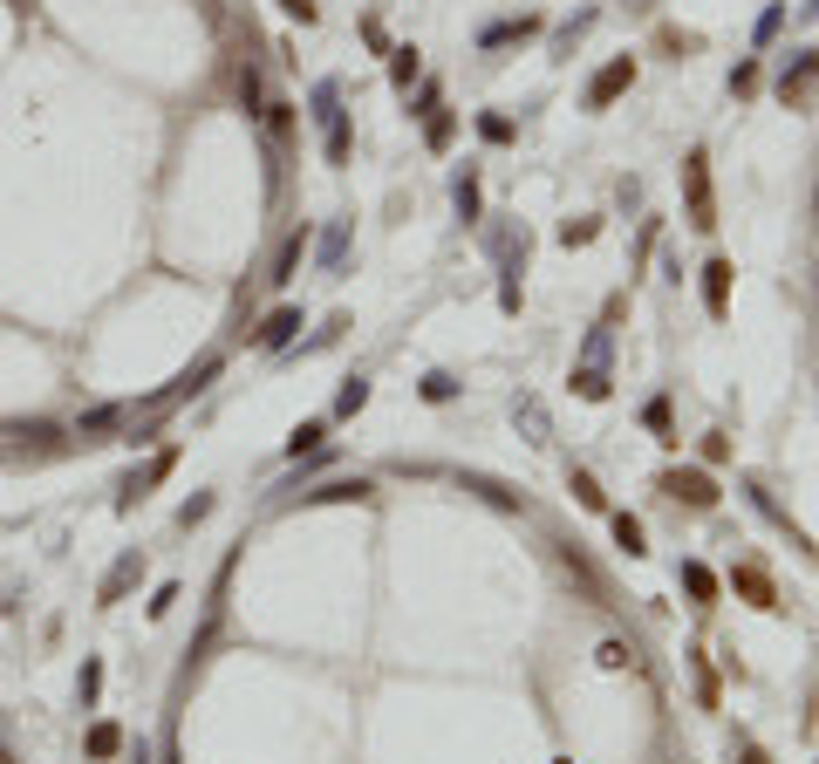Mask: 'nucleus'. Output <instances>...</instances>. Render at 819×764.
Masks as SVG:
<instances>
[{
    "label": "nucleus",
    "mask_w": 819,
    "mask_h": 764,
    "mask_svg": "<svg viewBox=\"0 0 819 764\" xmlns=\"http://www.w3.org/2000/svg\"><path fill=\"white\" fill-rule=\"evenodd\" d=\"M308 116H314V130H321V157H328V164H349L355 144H349V110H342V82H335V76L314 82Z\"/></svg>",
    "instance_id": "f257e3e1"
},
{
    "label": "nucleus",
    "mask_w": 819,
    "mask_h": 764,
    "mask_svg": "<svg viewBox=\"0 0 819 764\" xmlns=\"http://www.w3.org/2000/svg\"><path fill=\"white\" fill-rule=\"evenodd\" d=\"M608 362H615V335H608V328H587L581 362H574V396H581V403H608V389H615Z\"/></svg>",
    "instance_id": "f03ea898"
},
{
    "label": "nucleus",
    "mask_w": 819,
    "mask_h": 764,
    "mask_svg": "<svg viewBox=\"0 0 819 764\" xmlns=\"http://www.w3.org/2000/svg\"><path fill=\"white\" fill-rule=\"evenodd\" d=\"M656 492H669L676 498V505H690V512H710V505H717V478H710V471H703V464H669L663 478H656Z\"/></svg>",
    "instance_id": "7ed1b4c3"
},
{
    "label": "nucleus",
    "mask_w": 819,
    "mask_h": 764,
    "mask_svg": "<svg viewBox=\"0 0 819 764\" xmlns=\"http://www.w3.org/2000/svg\"><path fill=\"white\" fill-rule=\"evenodd\" d=\"M683 198H690V226L697 232L717 226V191H710V151L703 144L683 157Z\"/></svg>",
    "instance_id": "20e7f679"
},
{
    "label": "nucleus",
    "mask_w": 819,
    "mask_h": 764,
    "mask_svg": "<svg viewBox=\"0 0 819 764\" xmlns=\"http://www.w3.org/2000/svg\"><path fill=\"white\" fill-rule=\"evenodd\" d=\"M171 471H178V444H164V451H151V458H144V464H137V471H130V478L117 485V512H130V505H144V498H151L157 485L171 478Z\"/></svg>",
    "instance_id": "39448f33"
},
{
    "label": "nucleus",
    "mask_w": 819,
    "mask_h": 764,
    "mask_svg": "<svg viewBox=\"0 0 819 764\" xmlns=\"http://www.w3.org/2000/svg\"><path fill=\"white\" fill-rule=\"evenodd\" d=\"M219 369H226V355L212 348V355H198V362H192V369H185L178 382H171V389H157V396H144L137 410H144V417H157V410H171V403H185V396H198V389H205V382L219 376Z\"/></svg>",
    "instance_id": "423d86ee"
},
{
    "label": "nucleus",
    "mask_w": 819,
    "mask_h": 764,
    "mask_svg": "<svg viewBox=\"0 0 819 764\" xmlns=\"http://www.w3.org/2000/svg\"><path fill=\"white\" fill-rule=\"evenodd\" d=\"M560 567H567V580L581 587L594 608H615V587H608V573H601V567H594V560L581 553V539H560Z\"/></svg>",
    "instance_id": "0eeeda50"
},
{
    "label": "nucleus",
    "mask_w": 819,
    "mask_h": 764,
    "mask_svg": "<svg viewBox=\"0 0 819 764\" xmlns=\"http://www.w3.org/2000/svg\"><path fill=\"white\" fill-rule=\"evenodd\" d=\"M130 417H137V403H96V410H82V417L69 423V437H82V444H110L117 430H130Z\"/></svg>",
    "instance_id": "6e6552de"
},
{
    "label": "nucleus",
    "mask_w": 819,
    "mask_h": 764,
    "mask_svg": "<svg viewBox=\"0 0 819 764\" xmlns=\"http://www.w3.org/2000/svg\"><path fill=\"white\" fill-rule=\"evenodd\" d=\"M813 89H819V48H799V55L785 62V76H779V103L785 110H799Z\"/></svg>",
    "instance_id": "1a4fd4ad"
},
{
    "label": "nucleus",
    "mask_w": 819,
    "mask_h": 764,
    "mask_svg": "<svg viewBox=\"0 0 819 764\" xmlns=\"http://www.w3.org/2000/svg\"><path fill=\"white\" fill-rule=\"evenodd\" d=\"M731 594H738V601H751L758 614H779V608H785L779 587H772V573L751 567V560H744V567H731Z\"/></svg>",
    "instance_id": "9d476101"
},
{
    "label": "nucleus",
    "mask_w": 819,
    "mask_h": 764,
    "mask_svg": "<svg viewBox=\"0 0 819 764\" xmlns=\"http://www.w3.org/2000/svg\"><path fill=\"white\" fill-rule=\"evenodd\" d=\"M628 89H635V55H615L601 76L587 82V110H608L615 96H628Z\"/></svg>",
    "instance_id": "9b49d317"
},
{
    "label": "nucleus",
    "mask_w": 819,
    "mask_h": 764,
    "mask_svg": "<svg viewBox=\"0 0 819 764\" xmlns=\"http://www.w3.org/2000/svg\"><path fill=\"white\" fill-rule=\"evenodd\" d=\"M260 123H267V151H273V171H280V157L294 151V123H301V110L273 96V103H260Z\"/></svg>",
    "instance_id": "f8f14e48"
},
{
    "label": "nucleus",
    "mask_w": 819,
    "mask_h": 764,
    "mask_svg": "<svg viewBox=\"0 0 819 764\" xmlns=\"http://www.w3.org/2000/svg\"><path fill=\"white\" fill-rule=\"evenodd\" d=\"M137 580H144V553L130 546V553H123L117 567L103 573V587H96V608H117V601H123V594H130V587H137Z\"/></svg>",
    "instance_id": "ddd939ff"
},
{
    "label": "nucleus",
    "mask_w": 819,
    "mask_h": 764,
    "mask_svg": "<svg viewBox=\"0 0 819 764\" xmlns=\"http://www.w3.org/2000/svg\"><path fill=\"white\" fill-rule=\"evenodd\" d=\"M744 492H751V505H758V512H765V519H772V526H779V533L792 539V546H799L806 560H819V546H813V539H806V533H799V526H792V512H779V505H772V492H765L758 478H744Z\"/></svg>",
    "instance_id": "4468645a"
},
{
    "label": "nucleus",
    "mask_w": 819,
    "mask_h": 764,
    "mask_svg": "<svg viewBox=\"0 0 819 764\" xmlns=\"http://www.w3.org/2000/svg\"><path fill=\"white\" fill-rule=\"evenodd\" d=\"M731 260H724V253H717V260H703V307H710V314H717V321H724V314H731Z\"/></svg>",
    "instance_id": "2eb2a0df"
},
{
    "label": "nucleus",
    "mask_w": 819,
    "mask_h": 764,
    "mask_svg": "<svg viewBox=\"0 0 819 764\" xmlns=\"http://www.w3.org/2000/svg\"><path fill=\"white\" fill-rule=\"evenodd\" d=\"M294 335H301V307H273L267 321L253 328V348H287Z\"/></svg>",
    "instance_id": "dca6fc26"
},
{
    "label": "nucleus",
    "mask_w": 819,
    "mask_h": 764,
    "mask_svg": "<svg viewBox=\"0 0 819 764\" xmlns=\"http://www.w3.org/2000/svg\"><path fill=\"white\" fill-rule=\"evenodd\" d=\"M512 423L526 430V444H553V423H546L540 396H512Z\"/></svg>",
    "instance_id": "f3484780"
},
{
    "label": "nucleus",
    "mask_w": 819,
    "mask_h": 764,
    "mask_svg": "<svg viewBox=\"0 0 819 764\" xmlns=\"http://www.w3.org/2000/svg\"><path fill=\"white\" fill-rule=\"evenodd\" d=\"M683 594L697 601V608H717V594H724V580L703 567V560H683Z\"/></svg>",
    "instance_id": "a211bd4d"
},
{
    "label": "nucleus",
    "mask_w": 819,
    "mask_h": 764,
    "mask_svg": "<svg viewBox=\"0 0 819 764\" xmlns=\"http://www.w3.org/2000/svg\"><path fill=\"white\" fill-rule=\"evenodd\" d=\"M321 444H328V417H308V423L287 430V458H314Z\"/></svg>",
    "instance_id": "6ab92c4d"
},
{
    "label": "nucleus",
    "mask_w": 819,
    "mask_h": 764,
    "mask_svg": "<svg viewBox=\"0 0 819 764\" xmlns=\"http://www.w3.org/2000/svg\"><path fill=\"white\" fill-rule=\"evenodd\" d=\"M301 260H308V232H287V246H280V260H273V287H287L294 273H301Z\"/></svg>",
    "instance_id": "aec40b11"
},
{
    "label": "nucleus",
    "mask_w": 819,
    "mask_h": 764,
    "mask_svg": "<svg viewBox=\"0 0 819 764\" xmlns=\"http://www.w3.org/2000/svg\"><path fill=\"white\" fill-rule=\"evenodd\" d=\"M465 492L492 498L499 512H526V492H512V485H499V478H478V471H471V478H465Z\"/></svg>",
    "instance_id": "412c9836"
},
{
    "label": "nucleus",
    "mask_w": 819,
    "mask_h": 764,
    "mask_svg": "<svg viewBox=\"0 0 819 764\" xmlns=\"http://www.w3.org/2000/svg\"><path fill=\"white\" fill-rule=\"evenodd\" d=\"M519 273H526V232H519V246L506 253V280H499V307L519 314Z\"/></svg>",
    "instance_id": "4be33fe9"
},
{
    "label": "nucleus",
    "mask_w": 819,
    "mask_h": 764,
    "mask_svg": "<svg viewBox=\"0 0 819 764\" xmlns=\"http://www.w3.org/2000/svg\"><path fill=\"white\" fill-rule=\"evenodd\" d=\"M314 253H321V273H342V260H349V219L321 232V246H314Z\"/></svg>",
    "instance_id": "5701e85b"
},
{
    "label": "nucleus",
    "mask_w": 819,
    "mask_h": 764,
    "mask_svg": "<svg viewBox=\"0 0 819 764\" xmlns=\"http://www.w3.org/2000/svg\"><path fill=\"white\" fill-rule=\"evenodd\" d=\"M342 498H369V478H328L308 492V505H342Z\"/></svg>",
    "instance_id": "b1692460"
},
{
    "label": "nucleus",
    "mask_w": 819,
    "mask_h": 764,
    "mask_svg": "<svg viewBox=\"0 0 819 764\" xmlns=\"http://www.w3.org/2000/svg\"><path fill=\"white\" fill-rule=\"evenodd\" d=\"M451 137H458V116L437 103V110L424 116V144H430V151H451Z\"/></svg>",
    "instance_id": "393cba45"
},
{
    "label": "nucleus",
    "mask_w": 819,
    "mask_h": 764,
    "mask_svg": "<svg viewBox=\"0 0 819 764\" xmlns=\"http://www.w3.org/2000/svg\"><path fill=\"white\" fill-rule=\"evenodd\" d=\"M608 526H615V546H628V560H642V553H649V539H642V519H635V512H615Z\"/></svg>",
    "instance_id": "a878e982"
},
{
    "label": "nucleus",
    "mask_w": 819,
    "mask_h": 764,
    "mask_svg": "<svg viewBox=\"0 0 819 764\" xmlns=\"http://www.w3.org/2000/svg\"><path fill=\"white\" fill-rule=\"evenodd\" d=\"M526 35H540V21H533V14H519V21H499V28H485V48H506V41H526Z\"/></svg>",
    "instance_id": "bb28decb"
},
{
    "label": "nucleus",
    "mask_w": 819,
    "mask_h": 764,
    "mask_svg": "<svg viewBox=\"0 0 819 764\" xmlns=\"http://www.w3.org/2000/svg\"><path fill=\"white\" fill-rule=\"evenodd\" d=\"M390 82L410 96V82H424V62H417V48H390Z\"/></svg>",
    "instance_id": "cd10ccee"
},
{
    "label": "nucleus",
    "mask_w": 819,
    "mask_h": 764,
    "mask_svg": "<svg viewBox=\"0 0 819 764\" xmlns=\"http://www.w3.org/2000/svg\"><path fill=\"white\" fill-rule=\"evenodd\" d=\"M567 492L581 498L587 512H608V492H601V485H594V471H581V464H574V471H567Z\"/></svg>",
    "instance_id": "c85d7f7f"
},
{
    "label": "nucleus",
    "mask_w": 819,
    "mask_h": 764,
    "mask_svg": "<svg viewBox=\"0 0 819 764\" xmlns=\"http://www.w3.org/2000/svg\"><path fill=\"white\" fill-rule=\"evenodd\" d=\"M82 751H89V758H117V751H123V730L117 724H89Z\"/></svg>",
    "instance_id": "c756f323"
},
{
    "label": "nucleus",
    "mask_w": 819,
    "mask_h": 764,
    "mask_svg": "<svg viewBox=\"0 0 819 764\" xmlns=\"http://www.w3.org/2000/svg\"><path fill=\"white\" fill-rule=\"evenodd\" d=\"M642 423H649L663 444H683V437H676V423H669V396H649V403H642Z\"/></svg>",
    "instance_id": "7c9ffc66"
},
{
    "label": "nucleus",
    "mask_w": 819,
    "mask_h": 764,
    "mask_svg": "<svg viewBox=\"0 0 819 764\" xmlns=\"http://www.w3.org/2000/svg\"><path fill=\"white\" fill-rule=\"evenodd\" d=\"M690 669H697V703H703V710H717V703H724V689H717V669H710L697 649H690Z\"/></svg>",
    "instance_id": "2f4dec72"
},
{
    "label": "nucleus",
    "mask_w": 819,
    "mask_h": 764,
    "mask_svg": "<svg viewBox=\"0 0 819 764\" xmlns=\"http://www.w3.org/2000/svg\"><path fill=\"white\" fill-rule=\"evenodd\" d=\"M451 198H458V219H465V226H478V171H458Z\"/></svg>",
    "instance_id": "473e14b6"
},
{
    "label": "nucleus",
    "mask_w": 819,
    "mask_h": 764,
    "mask_svg": "<svg viewBox=\"0 0 819 764\" xmlns=\"http://www.w3.org/2000/svg\"><path fill=\"white\" fill-rule=\"evenodd\" d=\"M96 696H103V662L89 655V662H82V676H76V703H82V710H89Z\"/></svg>",
    "instance_id": "72a5a7b5"
},
{
    "label": "nucleus",
    "mask_w": 819,
    "mask_h": 764,
    "mask_svg": "<svg viewBox=\"0 0 819 764\" xmlns=\"http://www.w3.org/2000/svg\"><path fill=\"white\" fill-rule=\"evenodd\" d=\"M362 403H369V376H349L342 382V396H335V417H355Z\"/></svg>",
    "instance_id": "f704fd0d"
},
{
    "label": "nucleus",
    "mask_w": 819,
    "mask_h": 764,
    "mask_svg": "<svg viewBox=\"0 0 819 764\" xmlns=\"http://www.w3.org/2000/svg\"><path fill=\"white\" fill-rule=\"evenodd\" d=\"M478 137H485V144H512V116L485 110V116H478Z\"/></svg>",
    "instance_id": "c9c22d12"
},
{
    "label": "nucleus",
    "mask_w": 819,
    "mask_h": 764,
    "mask_svg": "<svg viewBox=\"0 0 819 764\" xmlns=\"http://www.w3.org/2000/svg\"><path fill=\"white\" fill-rule=\"evenodd\" d=\"M417 389H424V403H451V396H458V382L444 376V369H430V376L417 382Z\"/></svg>",
    "instance_id": "e433bc0d"
},
{
    "label": "nucleus",
    "mask_w": 819,
    "mask_h": 764,
    "mask_svg": "<svg viewBox=\"0 0 819 764\" xmlns=\"http://www.w3.org/2000/svg\"><path fill=\"white\" fill-rule=\"evenodd\" d=\"M758 62H738V69H731V96H758Z\"/></svg>",
    "instance_id": "4c0bfd02"
},
{
    "label": "nucleus",
    "mask_w": 819,
    "mask_h": 764,
    "mask_svg": "<svg viewBox=\"0 0 819 764\" xmlns=\"http://www.w3.org/2000/svg\"><path fill=\"white\" fill-rule=\"evenodd\" d=\"M594 219H567V226H560V246H594Z\"/></svg>",
    "instance_id": "58836bf2"
},
{
    "label": "nucleus",
    "mask_w": 819,
    "mask_h": 764,
    "mask_svg": "<svg viewBox=\"0 0 819 764\" xmlns=\"http://www.w3.org/2000/svg\"><path fill=\"white\" fill-rule=\"evenodd\" d=\"M239 103H246V116H260V103H267V96H260V76H253V69H239Z\"/></svg>",
    "instance_id": "ea45409f"
},
{
    "label": "nucleus",
    "mask_w": 819,
    "mask_h": 764,
    "mask_svg": "<svg viewBox=\"0 0 819 764\" xmlns=\"http://www.w3.org/2000/svg\"><path fill=\"white\" fill-rule=\"evenodd\" d=\"M280 14H287V21H301V28L321 21V7H314V0H280Z\"/></svg>",
    "instance_id": "a19ab883"
},
{
    "label": "nucleus",
    "mask_w": 819,
    "mask_h": 764,
    "mask_svg": "<svg viewBox=\"0 0 819 764\" xmlns=\"http://www.w3.org/2000/svg\"><path fill=\"white\" fill-rule=\"evenodd\" d=\"M628 655H635L628 642H601V669H628Z\"/></svg>",
    "instance_id": "79ce46f5"
},
{
    "label": "nucleus",
    "mask_w": 819,
    "mask_h": 764,
    "mask_svg": "<svg viewBox=\"0 0 819 764\" xmlns=\"http://www.w3.org/2000/svg\"><path fill=\"white\" fill-rule=\"evenodd\" d=\"M703 458L724 464V458H731V437H724V430H710V437H703Z\"/></svg>",
    "instance_id": "37998d69"
},
{
    "label": "nucleus",
    "mask_w": 819,
    "mask_h": 764,
    "mask_svg": "<svg viewBox=\"0 0 819 764\" xmlns=\"http://www.w3.org/2000/svg\"><path fill=\"white\" fill-rule=\"evenodd\" d=\"M663 48H669V55H676V62H683V55L697 48V35H676V28H663Z\"/></svg>",
    "instance_id": "c03bdc74"
},
{
    "label": "nucleus",
    "mask_w": 819,
    "mask_h": 764,
    "mask_svg": "<svg viewBox=\"0 0 819 764\" xmlns=\"http://www.w3.org/2000/svg\"><path fill=\"white\" fill-rule=\"evenodd\" d=\"M437 103H444V96H437V82H417V110H410V116H430Z\"/></svg>",
    "instance_id": "a18cd8bd"
},
{
    "label": "nucleus",
    "mask_w": 819,
    "mask_h": 764,
    "mask_svg": "<svg viewBox=\"0 0 819 764\" xmlns=\"http://www.w3.org/2000/svg\"><path fill=\"white\" fill-rule=\"evenodd\" d=\"M738 764H772V758H765V744H751V737H744V744H738Z\"/></svg>",
    "instance_id": "49530a36"
},
{
    "label": "nucleus",
    "mask_w": 819,
    "mask_h": 764,
    "mask_svg": "<svg viewBox=\"0 0 819 764\" xmlns=\"http://www.w3.org/2000/svg\"><path fill=\"white\" fill-rule=\"evenodd\" d=\"M123 758H130V764H151V751H144V737H137V744H123Z\"/></svg>",
    "instance_id": "de8ad7c7"
},
{
    "label": "nucleus",
    "mask_w": 819,
    "mask_h": 764,
    "mask_svg": "<svg viewBox=\"0 0 819 764\" xmlns=\"http://www.w3.org/2000/svg\"><path fill=\"white\" fill-rule=\"evenodd\" d=\"M0 764H21V758H14V751H0Z\"/></svg>",
    "instance_id": "09e8293b"
},
{
    "label": "nucleus",
    "mask_w": 819,
    "mask_h": 764,
    "mask_svg": "<svg viewBox=\"0 0 819 764\" xmlns=\"http://www.w3.org/2000/svg\"><path fill=\"white\" fill-rule=\"evenodd\" d=\"M813 14H819V0H813Z\"/></svg>",
    "instance_id": "8fccbe9b"
}]
</instances>
